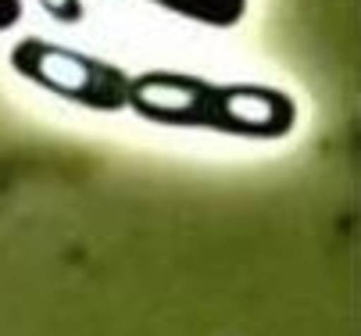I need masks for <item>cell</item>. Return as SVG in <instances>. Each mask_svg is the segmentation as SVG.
I'll list each match as a JSON object with an SVG mask.
<instances>
[{"mask_svg": "<svg viewBox=\"0 0 361 336\" xmlns=\"http://www.w3.org/2000/svg\"><path fill=\"white\" fill-rule=\"evenodd\" d=\"M129 108L154 125L204 129L243 139H283L297 125V101L262 82H215L193 72H140Z\"/></svg>", "mask_w": 361, "mask_h": 336, "instance_id": "cell-1", "label": "cell"}, {"mask_svg": "<svg viewBox=\"0 0 361 336\" xmlns=\"http://www.w3.org/2000/svg\"><path fill=\"white\" fill-rule=\"evenodd\" d=\"M11 68L25 82L54 93V97L68 104H79L86 111L111 115V111L129 108L133 75L104 58L75 51V46L43 39V36H25L11 46Z\"/></svg>", "mask_w": 361, "mask_h": 336, "instance_id": "cell-2", "label": "cell"}, {"mask_svg": "<svg viewBox=\"0 0 361 336\" xmlns=\"http://www.w3.org/2000/svg\"><path fill=\"white\" fill-rule=\"evenodd\" d=\"M147 4L208 29H236L247 18L250 0H147Z\"/></svg>", "mask_w": 361, "mask_h": 336, "instance_id": "cell-3", "label": "cell"}, {"mask_svg": "<svg viewBox=\"0 0 361 336\" xmlns=\"http://www.w3.org/2000/svg\"><path fill=\"white\" fill-rule=\"evenodd\" d=\"M36 4L61 25H79L86 18V4L82 0H36Z\"/></svg>", "mask_w": 361, "mask_h": 336, "instance_id": "cell-4", "label": "cell"}, {"mask_svg": "<svg viewBox=\"0 0 361 336\" xmlns=\"http://www.w3.org/2000/svg\"><path fill=\"white\" fill-rule=\"evenodd\" d=\"M22 15H25V0H0V32L15 29Z\"/></svg>", "mask_w": 361, "mask_h": 336, "instance_id": "cell-5", "label": "cell"}]
</instances>
